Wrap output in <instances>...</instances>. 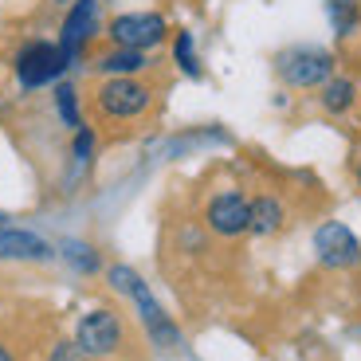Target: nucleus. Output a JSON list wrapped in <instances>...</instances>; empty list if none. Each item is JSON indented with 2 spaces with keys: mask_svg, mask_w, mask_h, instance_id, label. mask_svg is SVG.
<instances>
[{
  "mask_svg": "<svg viewBox=\"0 0 361 361\" xmlns=\"http://www.w3.org/2000/svg\"><path fill=\"white\" fill-rule=\"evenodd\" d=\"M82 357H87V353L79 350V342H59V345L51 350V357H47V361H82Z\"/></svg>",
  "mask_w": 361,
  "mask_h": 361,
  "instance_id": "obj_19",
  "label": "nucleus"
},
{
  "mask_svg": "<svg viewBox=\"0 0 361 361\" xmlns=\"http://www.w3.org/2000/svg\"><path fill=\"white\" fill-rule=\"evenodd\" d=\"M247 220H252V208H247L244 192H216L204 208V224L212 228L216 235L232 240V235H244L247 232Z\"/></svg>",
  "mask_w": 361,
  "mask_h": 361,
  "instance_id": "obj_9",
  "label": "nucleus"
},
{
  "mask_svg": "<svg viewBox=\"0 0 361 361\" xmlns=\"http://www.w3.org/2000/svg\"><path fill=\"white\" fill-rule=\"evenodd\" d=\"M63 255L71 259V267H79V271H99V255H94V247H87V244H63Z\"/></svg>",
  "mask_w": 361,
  "mask_h": 361,
  "instance_id": "obj_17",
  "label": "nucleus"
},
{
  "mask_svg": "<svg viewBox=\"0 0 361 361\" xmlns=\"http://www.w3.org/2000/svg\"><path fill=\"white\" fill-rule=\"evenodd\" d=\"M106 279L114 290H122V295H130V302L137 307V318H142V326L149 330V338H154L157 345H180V334L177 326L169 322V314L161 310V302H157L154 295H149V287H145V279L137 275L134 267H122V263H114V267L106 271Z\"/></svg>",
  "mask_w": 361,
  "mask_h": 361,
  "instance_id": "obj_1",
  "label": "nucleus"
},
{
  "mask_svg": "<svg viewBox=\"0 0 361 361\" xmlns=\"http://www.w3.org/2000/svg\"><path fill=\"white\" fill-rule=\"evenodd\" d=\"M173 63L189 75V79H200V55H197L192 32H177V36H173Z\"/></svg>",
  "mask_w": 361,
  "mask_h": 361,
  "instance_id": "obj_15",
  "label": "nucleus"
},
{
  "mask_svg": "<svg viewBox=\"0 0 361 361\" xmlns=\"http://www.w3.org/2000/svg\"><path fill=\"white\" fill-rule=\"evenodd\" d=\"M99 36V0H71V8L63 16V27H59V39L55 44L67 51V59H79L87 51V44Z\"/></svg>",
  "mask_w": 361,
  "mask_h": 361,
  "instance_id": "obj_8",
  "label": "nucleus"
},
{
  "mask_svg": "<svg viewBox=\"0 0 361 361\" xmlns=\"http://www.w3.org/2000/svg\"><path fill=\"white\" fill-rule=\"evenodd\" d=\"M106 36L114 47H134V51H154L157 44H165L169 24L161 12H122L106 24Z\"/></svg>",
  "mask_w": 361,
  "mask_h": 361,
  "instance_id": "obj_5",
  "label": "nucleus"
},
{
  "mask_svg": "<svg viewBox=\"0 0 361 361\" xmlns=\"http://www.w3.org/2000/svg\"><path fill=\"white\" fill-rule=\"evenodd\" d=\"M326 8V20H330V27H334V36L345 39L357 32L361 24V0H322Z\"/></svg>",
  "mask_w": 361,
  "mask_h": 361,
  "instance_id": "obj_14",
  "label": "nucleus"
},
{
  "mask_svg": "<svg viewBox=\"0 0 361 361\" xmlns=\"http://www.w3.org/2000/svg\"><path fill=\"white\" fill-rule=\"evenodd\" d=\"M90 154H94V134H90V130L82 126V130H75L71 157H75V161H90Z\"/></svg>",
  "mask_w": 361,
  "mask_h": 361,
  "instance_id": "obj_18",
  "label": "nucleus"
},
{
  "mask_svg": "<svg viewBox=\"0 0 361 361\" xmlns=\"http://www.w3.org/2000/svg\"><path fill=\"white\" fill-rule=\"evenodd\" d=\"M247 208H252V220H247V232L252 235H275L283 228V220H287V208H283V200L275 197H255L247 200Z\"/></svg>",
  "mask_w": 361,
  "mask_h": 361,
  "instance_id": "obj_13",
  "label": "nucleus"
},
{
  "mask_svg": "<svg viewBox=\"0 0 361 361\" xmlns=\"http://www.w3.org/2000/svg\"><path fill=\"white\" fill-rule=\"evenodd\" d=\"M145 67H149V55L145 51H134V47H114V51H106L94 63V71L106 75V79H126V75H142Z\"/></svg>",
  "mask_w": 361,
  "mask_h": 361,
  "instance_id": "obj_12",
  "label": "nucleus"
},
{
  "mask_svg": "<svg viewBox=\"0 0 361 361\" xmlns=\"http://www.w3.org/2000/svg\"><path fill=\"white\" fill-rule=\"evenodd\" d=\"M314 255L322 267L345 271L361 259V240L353 235V228H345L342 220H326L314 228Z\"/></svg>",
  "mask_w": 361,
  "mask_h": 361,
  "instance_id": "obj_7",
  "label": "nucleus"
},
{
  "mask_svg": "<svg viewBox=\"0 0 361 361\" xmlns=\"http://www.w3.org/2000/svg\"><path fill=\"white\" fill-rule=\"evenodd\" d=\"M0 259H27V263H47L55 259L51 244L44 235L27 232V228H8L0 224Z\"/></svg>",
  "mask_w": 361,
  "mask_h": 361,
  "instance_id": "obj_10",
  "label": "nucleus"
},
{
  "mask_svg": "<svg viewBox=\"0 0 361 361\" xmlns=\"http://www.w3.org/2000/svg\"><path fill=\"white\" fill-rule=\"evenodd\" d=\"M55 4H71V0H55Z\"/></svg>",
  "mask_w": 361,
  "mask_h": 361,
  "instance_id": "obj_22",
  "label": "nucleus"
},
{
  "mask_svg": "<svg viewBox=\"0 0 361 361\" xmlns=\"http://www.w3.org/2000/svg\"><path fill=\"white\" fill-rule=\"evenodd\" d=\"M55 110L63 118L67 130H82V114H79V90L71 82H55Z\"/></svg>",
  "mask_w": 361,
  "mask_h": 361,
  "instance_id": "obj_16",
  "label": "nucleus"
},
{
  "mask_svg": "<svg viewBox=\"0 0 361 361\" xmlns=\"http://www.w3.org/2000/svg\"><path fill=\"white\" fill-rule=\"evenodd\" d=\"M94 106H99L102 118L110 122H134L145 110L154 106V90L145 87L137 75H126V79H102V87L94 90Z\"/></svg>",
  "mask_w": 361,
  "mask_h": 361,
  "instance_id": "obj_3",
  "label": "nucleus"
},
{
  "mask_svg": "<svg viewBox=\"0 0 361 361\" xmlns=\"http://www.w3.org/2000/svg\"><path fill=\"white\" fill-rule=\"evenodd\" d=\"M0 361H16V357H12V350H8V345H0Z\"/></svg>",
  "mask_w": 361,
  "mask_h": 361,
  "instance_id": "obj_20",
  "label": "nucleus"
},
{
  "mask_svg": "<svg viewBox=\"0 0 361 361\" xmlns=\"http://www.w3.org/2000/svg\"><path fill=\"white\" fill-rule=\"evenodd\" d=\"M338 59L334 51L326 47H314V44H298V47H287V51L275 59V71L287 87H298V90H318L334 71Z\"/></svg>",
  "mask_w": 361,
  "mask_h": 361,
  "instance_id": "obj_2",
  "label": "nucleus"
},
{
  "mask_svg": "<svg viewBox=\"0 0 361 361\" xmlns=\"http://www.w3.org/2000/svg\"><path fill=\"white\" fill-rule=\"evenodd\" d=\"M75 342H79V350L87 353V357H110V353H118V345H122V318L106 307L87 310V314L79 318Z\"/></svg>",
  "mask_w": 361,
  "mask_h": 361,
  "instance_id": "obj_6",
  "label": "nucleus"
},
{
  "mask_svg": "<svg viewBox=\"0 0 361 361\" xmlns=\"http://www.w3.org/2000/svg\"><path fill=\"white\" fill-rule=\"evenodd\" d=\"M318 102H322L326 114H350L357 106V82L350 75H330V79L318 87Z\"/></svg>",
  "mask_w": 361,
  "mask_h": 361,
  "instance_id": "obj_11",
  "label": "nucleus"
},
{
  "mask_svg": "<svg viewBox=\"0 0 361 361\" xmlns=\"http://www.w3.org/2000/svg\"><path fill=\"white\" fill-rule=\"evenodd\" d=\"M353 177H357V185H361V154H357V161H353Z\"/></svg>",
  "mask_w": 361,
  "mask_h": 361,
  "instance_id": "obj_21",
  "label": "nucleus"
},
{
  "mask_svg": "<svg viewBox=\"0 0 361 361\" xmlns=\"http://www.w3.org/2000/svg\"><path fill=\"white\" fill-rule=\"evenodd\" d=\"M16 79L24 90H36V87H47V82H59L67 75V67H71V59H67V51L59 44H51V39H32V44L20 47L16 55Z\"/></svg>",
  "mask_w": 361,
  "mask_h": 361,
  "instance_id": "obj_4",
  "label": "nucleus"
}]
</instances>
